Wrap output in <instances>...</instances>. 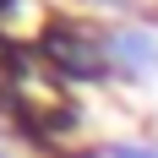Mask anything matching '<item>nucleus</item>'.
Instances as JSON below:
<instances>
[{"instance_id": "f257e3e1", "label": "nucleus", "mask_w": 158, "mask_h": 158, "mask_svg": "<svg viewBox=\"0 0 158 158\" xmlns=\"http://www.w3.org/2000/svg\"><path fill=\"white\" fill-rule=\"evenodd\" d=\"M109 55L120 60V71H131V77H147V71H158V38L142 27H120L109 33Z\"/></svg>"}, {"instance_id": "f03ea898", "label": "nucleus", "mask_w": 158, "mask_h": 158, "mask_svg": "<svg viewBox=\"0 0 158 158\" xmlns=\"http://www.w3.org/2000/svg\"><path fill=\"white\" fill-rule=\"evenodd\" d=\"M49 60L71 71V77H98L104 71V49L98 44H82L77 33H49Z\"/></svg>"}, {"instance_id": "7ed1b4c3", "label": "nucleus", "mask_w": 158, "mask_h": 158, "mask_svg": "<svg viewBox=\"0 0 158 158\" xmlns=\"http://www.w3.org/2000/svg\"><path fill=\"white\" fill-rule=\"evenodd\" d=\"M114 158H158V147H142V142H126V147H114Z\"/></svg>"}, {"instance_id": "20e7f679", "label": "nucleus", "mask_w": 158, "mask_h": 158, "mask_svg": "<svg viewBox=\"0 0 158 158\" xmlns=\"http://www.w3.org/2000/svg\"><path fill=\"white\" fill-rule=\"evenodd\" d=\"M0 6H6V0H0Z\"/></svg>"}]
</instances>
